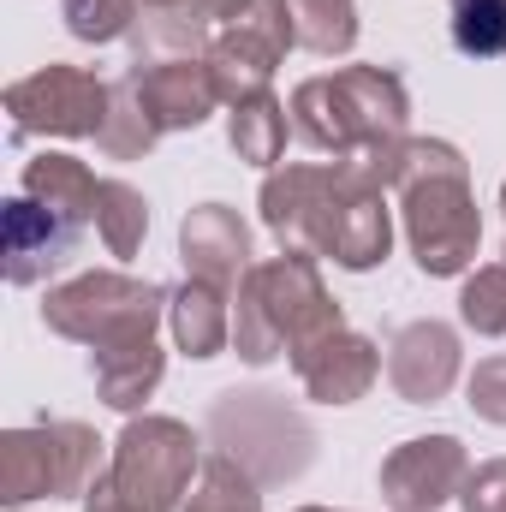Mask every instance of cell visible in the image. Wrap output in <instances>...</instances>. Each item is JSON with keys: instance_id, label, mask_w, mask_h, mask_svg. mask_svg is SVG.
I'll return each mask as SVG.
<instances>
[{"instance_id": "6da1fadb", "label": "cell", "mask_w": 506, "mask_h": 512, "mask_svg": "<svg viewBox=\"0 0 506 512\" xmlns=\"http://www.w3.org/2000/svg\"><path fill=\"white\" fill-rule=\"evenodd\" d=\"M292 137L316 155H334L352 179L393 191L411 143V96L393 66H340L322 78H304L286 102Z\"/></svg>"}, {"instance_id": "7a4b0ae2", "label": "cell", "mask_w": 506, "mask_h": 512, "mask_svg": "<svg viewBox=\"0 0 506 512\" xmlns=\"http://www.w3.org/2000/svg\"><path fill=\"white\" fill-rule=\"evenodd\" d=\"M393 197H399L405 245L429 280H453V274L477 268L483 215H477V191H471V161L447 137L405 143V167H399Z\"/></svg>"}, {"instance_id": "3957f363", "label": "cell", "mask_w": 506, "mask_h": 512, "mask_svg": "<svg viewBox=\"0 0 506 512\" xmlns=\"http://www.w3.org/2000/svg\"><path fill=\"white\" fill-rule=\"evenodd\" d=\"M334 328H346V316H340L334 292L322 286L316 256H292V251L268 256L233 292V352L245 364L292 358V352H304L310 340H322Z\"/></svg>"}, {"instance_id": "277c9868", "label": "cell", "mask_w": 506, "mask_h": 512, "mask_svg": "<svg viewBox=\"0 0 506 512\" xmlns=\"http://www.w3.org/2000/svg\"><path fill=\"white\" fill-rule=\"evenodd\" d=\"M102 477V435L78 417H42L0 435V507L84 501Z\"/></svg>"}, {"instance_id": "5b68a950", "label": "cell", "mask_w": 506, "mask_h": 512, "mask_svg": "<svg viewBox=\"0 0 506 512\" xmlns=\"http://www.w3.org/2000/svg\"><path fill=\"white\" fill-rule=\"evenodd\" d=\"M209 447L239 459L262 489L298 483L316 465V429L268 387H227L209 405Z\"/></svg>"}, {"instance_id": "8992f818", "label": "cell", "mask_w": 506, "mask_h": 512, "mask_svg": "<svg viewBox=\"0 0 506 512\" xmlns=\"http://www.w3.org/2000/svg\"><path fill=\"white\" fill-rule=\"evenodd\" d=\"M167 298L173 292L155 286V280L96 268V274L66 280V286H48L42 322L60 340H78L90 352H108V346H126V340H155V328L167 322Z\"/></svg>"}, {"instance_id": "52a82bcc", "label": "cell", "mask_w": 506, "mask_h": 512, "mask_svg": "<svg viewBox=\"0 0 506 512\" xmlns=\"http://www.w3.org/2000/svg\"><path fill=\"white\" fill-rule=\"evenodd\" d=\"M197 471H203V441L179 417H131L114 441V465H108V477L149 512L185 507Z\"/></svg>"}, {"instance_id": "ba28073f", "label": "cell", "mask_w": 506, "mask_h": 512, "mask_svg": "<svg viewBox=\"0 0 506 512\" xmlns=\"http://www.w3.org/2000/svg\"><path fill=\"white\" fill-rule=\"evenodd\" d=\"M340 203H346V179L334 161H280V167H268V179L256 191L262 227L292 256H328Z\"/></svg>"}, {"instance_id": "9c48e42d", "label": "cell", "mask_w": 506, "mask_h": 512, "mask_svg": "<svg viewBox=\"0 0 506 512\" xmlns=\"http://www.w3.org/2000/svg\"><path fill=\"white\" fill-rule=\"evenodd\" d=\"M298 48V30H292V6L286 0H251L239 18H227L209 42V78L221 90V108H239L251 96H268L274 84V66Z\"/></svg>"}, {"instance_id": "30bf717a", "label": "cell", "mask_w": 506, "mask_h": 512, "mask_svg": "<svg viewBox=\"0 0 506 512\" xmlns=\"http://www.w3.org/2000/svg\"><path fill=\"white\" fill-rule=\"evenodd\" d=\"M108 96L114 84H102L84 66L48 60L30 78L6 84V114H12V137H96L108 120Z\"/></svg>"}, {"instance_id": "8fae6325", "label": "cell", "mask_w": 506, "mask_h": 512, "mask_svg": "<svg viewBox=\"0 0 506 512\" xmlns=\"http://www.w3.org/2000/svg\"><path fill=\"white\" fill-rule=\"evenodd\" d=\"M471 477V453L459 435H411L381 459V501L393 512H441L459 501Z\"/></svg>"}, {"instance_id": "7c38bea8", "label": "cell", "mask_w": 506, "mask_h": 512, "mask_svg": "<svg viewBox=\"0 0 506 512\" xmlns=\"http://www.w3.org/2000/svg\"><path fill=\"white\" fill-rule=\"evenodd\" d=\"M126 78L161 131H197L221 108V90H215L203 54H137Z\"/></svg>"}, {"instance_id": "4fadbf2b", "label": "cell", "mask_w": 506, "mask_h": 512, "mask_svg": "<svg viewBox=\"0 0 506 512\" xmlns=\"http://www.w3.org/2000/svg\"><path fill=\"white\" fill-rule=\"evenodd\" d=\"M84 227H72L66 215L42 209L36 197H6V215H0V256H6V280L12 286H42L48 274H60L72 256H78Z\"/></svg>"}, {"instance_id": "5bb4252c", "label": "cell", "mask_w": 506, "mask_h": 512, "mask_svg": "<svg viewBox=\"0 0 506 512\" xmlns=\"http://www.w3.org/2000/svg\"><path fill=\"white\" fill-rule=\"evenodd\" d=\"M459 364H465L459 334L447 322H435V316L405 322L387 340V382H393V393L405 405H441L453 393V382H459Z\"/></svg>"}, {"instance_id": "9a60e30c", "label": "cell", "mask_w": 506, "mask_h": 512, "mask_svg": "<svg viewBox=\"0 0 506 512\" xmlns=\"http://www.w3.org/2000/svg\"><path fill=\"white\" fill-rule=\"evenodd\" d=\"M292 376L316 405H358L381 376V346L352 328H334L310 340L304 352H292Z\"/></svg>"}, {"instance_id": "2e32d148", "label": "cell", "mask_w": 506, "mask_h": 512, "mask_svg": "<svg viewBox=\"0 0 506 512\" xmlns=\"http://www.w3.org/2000/svg\"><path fill=\"white\" fill-rule=\"evenodd\" d=\"M179 262L191 280H209L221 292H239V280L251 274V227L239 221V209L227 203H197L179 221Z\"/></svg>"}, {"instance_id": "e0dca14e", "label": "cell", "mask_w": 506, "mask_h": 512, "mask_svg": "<svg viewBox=\"0 0 506 512\" xmlns=\"http://www.w3.org/2000/svg\"><path fill=\"white\" fill-rule=\"evenodd\" d=\"M334 167H340V161H334ZM340 179H346V203H340V221H334L328 262L346 268V274H370V268H381L387 251H393V209H387V191L352 179L346 167H340Z\"/></svg>"}, {"instance_id": "ac0fdd59", "label": "cell", "mask_w": 506, "mask_h": 512, "mask_svg": "<svg viewBox=\"0 0 506 512\" xmlns=\"http://www.w3.org/2000/svg\"><path fill=\"white\" fill-rule=\"evenodd\" d=\"M167 328L185 358H221L233 346V292L185 274V286H173L167 298Z\"/></svg>"}, {"instance_id": "d6986e66", "label": "cell", "mask_w": 506, "mask_h": 512, "mask_svg": "<svg viewBox=\"0 0 506 512\" xmlns=\"http://www.w3.org/2000/svg\"><path fill=\"white\" fill-rule=\"evenodd\" d=\"M24 197H36L42 209L66 215L72 227H96V197H102V179L78 161V155H60V149H42L36 161H24V179H18Z\"/></svg>"}, {"instance_id": "ffe728a7", "label": "cell", "mask_w": 506, "mask_h": 512, "mask_svg": "<svg viewBox=\"0 0 506 512\" xmlns=\"http://www.w3.org/2000/svg\"><path fill=\"white\" fill-rule=\"evenodd\" d=\"M90 376H96L102 405H114V411L137 417V411H143V399H149V393L161 387V376H167V358H161V346H155V340H126V346L90 352Z\"/></svg>"}, {"instance_id": "44dd1931", "label": "cell", "mask_w": 506, "mask_h": 512, "mask_svg": "<svg viewBox=\"0 0 506 512\" xmlns=\"http://www.w3.org/2000/svg\"><path fill=\"white\" fill-rule=\"evenodd\" d=\"M286 131H292V114H286V102H280L274 90L239 102V108L227 114V143H233V155L251 161V167H280Z\"/></svg>"}, {"instance_id": "7402d4cb", "label": "cell", "mask_w": 506, "mask_h": 512, "mask_svg": "<svg viewBox=\"0 0 506 512\" xmlns=\"http://www.w3.org/2000/svg\"><path fill=\"white\" fill-rule=\"evenodd\" d=\"M292 6V30L304 54L340 60L358 48V0H286Z\"/></svg>"}, {"instance_id": "603a6c76", "label": "cell", "mask_w": 506, "mask_h": 512, "mask_svg": "<svg viewBox=\"0 0 506 512\" xmlns=\"http://www.w3.org/2000/svg\"><path fill=\"white\" fill-rule=\"evenodd\" d=\"M256 489L262 483H256L251 471L215 447V453H203V471H197V483H191V495H185L179 512H262Z\"/></svg>"}, {"instance_id": "cb8c5ba5", "label": "cell", "mask_w": 506, "mask_h": 512, "mask_svg": "<svg viewBox=\"0 0 506 512\" xmlns=\"http://www.w3.org/2000/svg\"><path fill=\"white\" fill-rule=\"evenodd\" d=\"M155 137H161V126L149 120V108L137 102L131 78L120 72V78H114V96H108V120L96 131V149H102L108 161H143V155L155 149Z\"/></svg>"}, {"instance_id": "d4e9b609", "label": "cell", "mask_w": 506, "mask_h": 512, "mask_svg": "<svg viewBox=\"0 0 506 512\" xmlns=\"http://www.w3.org/2000/svg\"><path fill=\"white\" fill-rule=\"evenodd\" d=\"M96 233L108 256H137L143 251V233H149V203L143 191L126 179H102V197H96Z\"/></svg>"}, {"instance_id": "484cf974", "label": "cell", "mask_w": 506, "mask_h": 512, "mask_svg": "<svg viewBox=\"0 0 506 512\" xmlns=\"http://www.w3.org/2000/svg\"><path fill=\"white\" fill-rule=\"evenodd\" d=\"M453 48L465 60H501L506 54V0H453L447 6Z\"/></svg>"}, {"instance_id": "4316f807", "label": "cell", "mask_w": 506, "mask_h": 512, "mask_svg": "<svg viewBox=\"0 0 506 512\" xmlns=\"http://www.w3.org/2000/svg\"><path fill=\"white\" fill-rule=\"evenodd\" d=\"M459 322L483 340H501L506 334V262H483L465 274V292H459Z\"/></svg>"}, {"instance_id": "83f0119b", "label": "cell", "mask_w": 506, "mask_h": 512, "mask_svg": "<svg viewBox=\"0 0 506 512\" xmlns=\"http://www.w3.org/2000/svg\"><path fill=\"white\" fill-rule=\"evenodd\" d=\"M60 18H66V30L78 36V42H120L137 30V18H143V6L137 0H60Z\"/></svg>"}, {"instance_id": "f1b7e54d", "label": "cell", "mask_w": 506, "mask_h": 512, "mask_svg": "<svg viewBox=\"0 0 506 512\" xmlns=\"http://www.w3.org/2000/svg\"><path fill=\"white\" fill-rule=\"evenodd\" d=\"M465 399H471V411H477L483 423L506 429V352L483 358V364L471 370V382H465Z\"/></svg>"}, {"instance_id": "f546056e", "label": "cell", "mask_w": 506, "mask_h": 512, "mask_svg": "<svg viewBox=\"0 0 506 512\" xmlns=\"http://www.w3.org/2000/svg\"><path fill=\"white\" fill-rule=\"evenodd\" d=\"M459 507L465 512H506V459L471 465V477H465V489H459Z\"/></svg>"}, {"instance_id": "4dcf8cb0", "label": "cell", "mask_w": 506, "mask_h": 512, "mask_svg": "<svg viewBox=\"0 0 506 512\" xmlns=\"http://www.w3.org/2000/svg\"><path fill=\"white\" fill-rule=\"evenodd\" d=\"M84 512H149V507H137L126 489H120V483H114V477L102 471V477H96V489L84 495Z\"/></svg>"}, {"instance_id": "1f68e13d", "label": "cell", "mask_w": 506, "mask_h": 512, "mask_svg": "<svg viewBox=\"0 0 506 512\" xmlns=\"http://www.w3.org/2000/svg\"><path fill=\"white\" fill-rule=\"evenodd\" d=\"M185 6H197L203 18H215V24H227V18H239L251 0H185Z\"/></svg>"}, {"instance_id": "d6a6232c", "label": "cell", "mask_w": 506, "mask_h": 512, "mask_svg": "<svg viewBox=\"0 0 506 512\" xmlns=\"http://www.w3.org/2000/svg\"><path fill=\"white\" fill-rule=\"evenodd\" d=\"M298 512H334V507H298Z\"/></svg>"}, {"instance_id": "836d02e7", "label": "cell", "mask_w": 506, "mask_h": 512, "mask_svg": "<svg viewBox=\"0 0 506 512\" xmlns=\"http://www.w3.org/2000/svg\"><path fill=\"white\" fill-rule=\"evenodd\" d=\"M501 209H506V185H501Z\"/></svg>"}]
</instances>
